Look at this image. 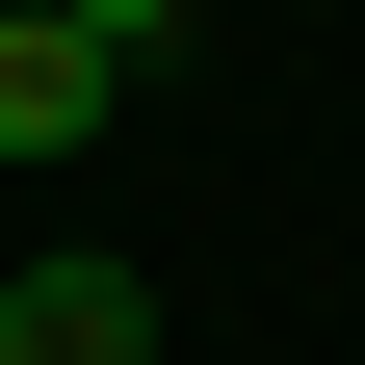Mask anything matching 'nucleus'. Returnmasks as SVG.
<instances>
[{
	"label": "nucleus",
	"mask_w": 365,
	"mask_h": 365,
	"mask_svg": "<svg viewBox=\"0 0 365 365\" xmlns=\"http://www.w3.org/2000/svg\"><path fill=\"white\" fill-rule=\"evenodd\" d=\"M53 26H78V53H105V78H130V53H157V26H182V0H53Z\"/></svg>",
	"instance_id": "3"
},
{
	"label": "nucleus",
	"mask_w": 365,
	"mask_h": 365,
	"mask_svg": "<svg viewBox=\"0 0 365 365\" xmlns=\"http://www.w3.org/2000/svg\"><path fill=\"white\" fill-rule=\"evenodd\" d=\"M105 105H130V78L78 53L53 0H0V182H26V157H78V130H105Z\"/></svg>",
	"instance_id": "2"
},
{
	"label": "nucleus",
	"mask_w": 365,
	"mask_h": 365,
	"mask_svg": "<svg viewBox=\"0 0 365 365\" xmlns=\"http://www.w3.org/2000/svg\"><path fill=\"white\" fill-rule=\"evenodd\" d=\"M0 365H157V287H130L105 235H53V261H0Z\"/></svg>",
	"instance_id": "1"
}]
</instances>
